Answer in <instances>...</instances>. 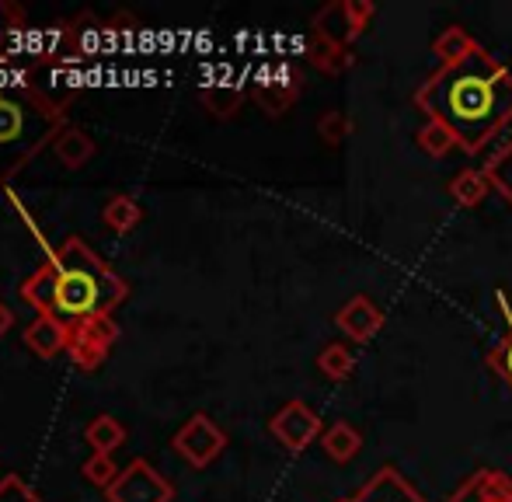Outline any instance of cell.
Masks as SVG:
<instances>
[{
	"label": "cell",
	"mask_w": 512,
	"mask_h": 502,
	"mask_svg": "<svg viewBox=\"0 0 512 502\" xmlns=\"http://www.w3.org/2000/svg\"><path fill=\"white\" fill-rule=\"evenodd\" d=\"M415 143H418V150H422V154H429V157H446L453 147H457L453 133L439 123V119H425L422 129L415 133Z\"/></svg>",
	"instance_id": "24"
},
{
	"label": "cell",
	"mask_w": 512,
	"mask_h": 502,
	"mask_svg": "<svg viewBox=\"0 0 512 502\" xmlns=\"http://www.w3.org/2000/svg\"><path fill=\"white\" fill-rule=\"evenodd\" d=\"M67 332H70V339L95 342V346H102V349H112L115 339H119V325H115L112 314H91V318H81V321H67Z\"/></svg>",
	"instance_id": "16"
},
{
	"label": "cell",
	"mask_w": 512,
	"mask_h": 502,
	"mask_svg": "<svg viewBox=\"0 0 512 502\" xmlns=\"http://www.w3.org/2000/svg\"><path fill=\"white\" fill-rule=\"evenodd\" d=\"M317 133H321V140H324V143H331V147H338V143H342V140H349V133H352V119L345 116V112L331 109V112H324V116L317 119Z\"/></svg>",
	"instance_id": "28"
},
{
	"label": "cell",
	"mask_w": 512,
	"mask_h": 502,
	"mask_svg": "<svg viewBox=\"0 0 512 502\" xmlns=\"http://www.w3.org/2000/svg\"><path fill=\"white\" fill-rule=\"evenodd\" d=\"M84 440H88V447H95V454H112L126 440V426L115 415H95L84 429Z\"/></svg>",
	"instance_id": "20"
},
{
	"label": "cell",
	"mask_w": 512,
	"mask_h": 502,
	"mask_svg": "<svg viewBox=\"0 0 512 502\" xmlns=\"http://www.w3.org/2000/svg\"><path fill=\"white\" fill-rule=\"evenodd\" d=\"M269 433L276 436V440L283 443L286 450L300 454V450H307L314 440H321L324 422H321V415H317L314 408L307 405V401L293 398V401H286V405L269 419Z\"/></svg>",
	"instance_id": "6"
},
{
	"label": "cell",
	"mask_w": 512,
	"mask_h": 502,
	"mask_svg": "<svg viewBox=\"0 0 512 502\" xmlns=\"http://www.w3.org/2000/svg\"><path fill=\"white\" fill-rule=\"evenodd\" d=\"M0 502H42V499L21 475H4L0 478Z\"/></svg>",
	"instance_id": "30"
},
{
	"label": "cell",
	"mask_w": 512,
	"mask_h": 502,
	"mask_svg": "<svg viewBox=\"0 0 512 502\" xmlns=\"http://www.w3.org/2000/svg\"><path fill=\"white\" fill-rule=\"evenodd\" d=\"M21 300L35 307V314H56V262H42L32 276L21 283Z\"/></svg>",
	"instance_id": "12"
},
{
	"label": "cell",
	"mask_w": 512,
	"mask_h": 502,
	"mask_svg": "<svg viewBox=\"0 0 512 502\" xmlns=\"http://www.w3.org/2000/svg\"><path fill=\"white\" fill-rule=\"evenodd\" d=\"M102 220H105L108 231L129 234V231H133V227L143 220V210H140V203H136V199H129V196H112V199L105 203V210H102Z\"/></svg>",
	"instance_id": "22"
},
{
	"label": "cell",
	"mask_w": 512,
	"mask_h": 502,
	"mask_svg": "<svg viewBox=\"0 0 512 502\" xmlns=\"http://www.w3.org/2000/svg\"><path fill=\"white\" fill-rule=\"evenodd\" d=\"M495 304H499L502 318H506L509 325V335L506 339H499L492 349H488V367H492V374L502 380V384L512 391V307H509V297L506 290H495Z\"/></svg>",
	"instance_id": "15"
},
{
	"label": "cell",
	"mask_w": 512,
	"mask_h": 502,
	"mask_svg": "<svg viewBox=\"0 0 512 502\" xmlns=\"http://www.w3.org/2000/svg\"><path fill=\"white\" fill-rule=\"evenodd\" d=\"M11 325H14V314H11V307H7V304H0V335H7V332H11Z\"/></svg>",
	"instance_id": "31"
},
{
	"label": "cell",
	"mask_w": 512,
	"mask_h": 502,
	"mask_svg": "<svg viewBox=\"0 0 512 502\" xmlns=\"http://www.w3.org/2000/svg\"><path fill=\"white\" fill-rule=\"evenodd\" d=\"M317 370L328 380H349L356 370V356L345 342H328V346L317 353Z\"/></svg>",
	"instance_id": "23"
},
{
	"label": "cell",
	"mask_w": 512,
	"mask_h": 502,
	"mask_svg": "<svg viewBox=\"0 0 512 502\" xmlns=\"http://www.w3.org/2000/svg\"><path fill=\"white\" fill-rule=\"evenodd\" d=\"M478 46L481 42L474 39L464 25H450L432 39V56H439L443 63H457V60H464V56H471Z\"/></svg>",
	"instance_id": "17"
},
{
	"label": "cell",
	"mask_w": 512,
	"mask_h": 502,
	"mask_svg": "<svg viewBox=\"0 0 512 502\" xmlns=\"http://www.w3.org/2000/svg\"><path fill=\"white\" fill-rule=\"evenodd\" d=\"M63 129V112L49 109L28 88V77L0 84V182H11Z\"/></svg>",
	"instance_id": "3"
},
{
	"label": "cell",
	"mask_w": 512,
	"mask_h": 502,
	"mask_svg": "<svg viewBox=\"0 0 512 502\" xmlns=\"http://www.w3.org/2000/svg\"><path fill=\"white\" fill-rule=\"evenodd\" d=\"M297 95H300V77L293 74V70H290V77H286V81L269 77V81H262V84H255V88H251V98L262 105L265 116H283V112L297 102Z\"/></svg>",
	"instance_id": "13"
},
{
	"label": "cell",
	"mask_w": 512,
	"mask_h": 502,
	"mask_svg": "<svg viewBox=\"0 0 512 502\" xmlns=\"http://www.w3.org/2000/svg\"><path fill=\"white\" fill-rule=\"evenodd\" d=\"M84 478H88L91 485H98V489H112V482L119 478V471L122 468H115V461H112V454H91L88 461H84Z\"/></svg>",
	"instance_id": "26"
},
{
	"label": "cell",
	"mask_w": 512,
	"mask_h": 502,
	"mask_svg": "<svg viewBox=\"0 0 512 502\" xmlns=\"http://www.w3.org/2000/svg\"><path fill=\"white\" fill-rule=\"evenodd\" d=\"M199 98H203V105L209 109V116L230 119L237 109H241L244 91L241 88H227V84H216V88H203V91H199Z\"/></svg>",
	"instance_id": "25"
},
{
	"label": "cell",
	"mask_w": 512,
	"mask_h": 502,
	"mask_svg": "<svg viewBox=\"0 0 512 502\" xmlns=\"http://www.w3.org/2000/svg\"><path fill=\"white\" fill-rule=\"evenodd\" d=\"M488 189H492V185H488L485 171H478V168L457 171V175H453V182H450L453 203L464 206V210H474V206H481V199L488 196Z\"/></svg>",
	"instance_id": "19"
},
{
	"label": "cell",
	"mask_w": 512,
	"mask_h": 502,
	"mask_svg": "<svg viewBox=\"0 0 512 502\" xmlns=\"http://www.w3.org/2000/svg\"><path fill=\"white\" fill-rule=\"evenodd\" d=\"M310 60H314V67L324 70V74H342V70L352 63V53H342V49H331V46H324V42H314Z\"/></svg>",
	"instance_id": "29"
},
{
	"label": "cell",
	"mask_w": 512,
	"mask_h": 502,
	"mask_svg": "<svg viewBox=\"0 0 512 502\" xmlns=\"http://www.w3.org/2000/svg\"><path fill=\"white\" fill-rule=\"evenodd\" d=\"M70 349V360L77 363V370H84V374H91V370H98L102 363L108 360V349L95 346V342H84V339H70L67 342Z\"/></svg>",
	"instance_id": "27"
},
{
	"label": "cell",
	"mask_w": 512,
	"mask_h": 502,
	"mask_svg": "<svg viewBox=\"0 0 512 502\" xmlns=\"http://www.w3.org/2000/svg\"><path fill=\"white\" fill-rule=\"evenodd\" d=\"M446 502H512V478L499 468H478Z\"/></svg>",
	"instance_id": "10"
},
{
	"label": "cell",
	"mask_w": 512,
	"mask_h": 502,
	"mask_svg": "<svg viewBox=\"0 0 512 502\" xmlns=\"http://www.w3.org/2000/svg\"><path fill=\"white\" fill-rule=\"evenodd\" d=\"M387 314L384 307L377 304L373 297H366V293H356V297H349L342 304V311L335 314V328L345 335L349 342H370L380 335V328H384Z\"/></svg>",
	"instance_id": "7"
},
{
	"label": "cell",
	"mask_w": 512,
	"mask_h": 502,
	"mask_svg": "<svg viewBox=\"0 0 512 502\" xmlns=\"http://www.w3.org/2000/svg\"><path fill=\"white\" fill-rule=\"evenodd\" d=\"M310 28H314V42H324V46H331V49H342V53H349L352 42L363 35V28H359L356 18H352L349 0H331V4H324L321 11L310 18Z\"/></svg>",
	"instance_id": "8"
},
{
	"label": "cell",
	"mask_w": 512,
	"mask_h": 502,
	"mask_svg": "<svg viewBox=\"0 0 512 502\" xmlns=\"http://www.w3.org/2000/svg\"><path fill=\"white\" fill-rule=\"evenodd\" d=\"M338 502H352V499H338Z\"/></svg>",
	"instance_id": "32"
},
{
	"label": "cell",
	"mask_w": 512,
	"mask_h": 502,
	"mask_svg": "<svg viewBox=\"0 0 512 502\" xmlns=\"http://www.w3.org/2000/svg\"><path fill=\"white\" fill-rule=\"evenodd\" d=\"M105 496L108 502H171L175 499V485H171L147 457H133V461L119 471V478H115Z\"/></svg>",
	"instance_id": "4"
},
{
	"label": "cell",
	"mask_w": 512,
	"mask_h": 502,
	"mask_svg": "<svg viewBox=\"0 0 512 502\" xmlns=\"http://www.w3.org/2000/svg\"><path fill=\"white\" fill-rule=\"evenodd\" d=\"M53 150H56V157H60L67 168H84V164L95 157V140H91L84 129H74V126H67L60 136H56V143H53Z\"/></svg>",
	"instance_id": "18"
},
{
	"label": "cell",
	"mask_w": 512,
	"mask_h": 502,
	"mask_svg": "<svg viewBox=\"0 0 512 502\" xmlns=\"http://www.w3.org/2000/svg\"><path fill=\"white\" fill-rule=\"evenodd\" d=\"M485 178H488V185H492L495 192H499L502 199L512 206V140L509 143H502L499 150H495L492 157L485 161Z\"/></svg>",
	"instance_id": "21"
},
{
	"label": "cell",
	"mask_w": 512,
	"mask_h": 502,
	"mask_svg": "<svg viewBox=\"0 0 512 502\" xmlns=\"http://www.w3.org/2000/svg\"><path fill=\"white\" fill-rule=\"evenodd\" d=\"M425 119H439L464 154H481L512 123V70L485 46L457 63H439L415 88Z\"/></svg>",
	"instance_id": "1"
},
{
	"label": "cell",
	"mask_w": 512,
	"mask_h": 502,
	"mask_svg": "<svg viewBox=\"0 0 512 502\" xmlns=\"http://www.w3.org/2000/svg\"><path fill=\"white\" fill-rule=\"evenodd\" d=\"M171 447L182 461H189L192 468H209L216 457L227 447V433L209 419L206 412H196L175 436H171Z\"/></svg>",
	"instance_id": "5"
},
{
	"label": "cell",
	"mask_w": 512,
	"mask_h": 502,
	"mask_svg": "<svg viewBox=\"0 0 512 502\" xmlns=\"http://www.w3.org/2000/svg\"><path fill=\"white\" fill-rule=\"evenodd\" d=\"M321 447L324 454L331 457L335 464H349L352 457L363 450V436H359V429L352 426V422H331L328 429L321 433Z\"/></svg>",
	"instance_id": "14"
},
{
	"label": "cell",
	"mask_w": 512,
	"mask_h": 502,
	"mask_svg": "<svg viewBox=\"0 0 512 502\" xmlns=\"http://www.w3.org/2000/svg\"><path fill=\"white\" fill-rule=\"evenodd\" d=\"M56 262V314L67 321H81L91 314H112L122 300L129 297V283L105 265L91 251L84 238H67L60 251L53 255Z\"/></svg>",
	"instance_id": "2"
},
{
	"label": "cell",
	"mask_w": 512,
	"mask_h": 502,
	"mask_svg": "<svg viewBox=\"0 0 512 502\" xmlns=\"http://www.w3.org/2000/svg\"><path fill=\"white\" fill-rule=\"evenodd\" d=\"M352 502H425V496L394 468V464H384V468L373 471L370 482L359 485Z\"/></svg>",
	"instance_id": "9"
},
{
	"label": "cell",
	"mask_w": 512,
	"mask_h": 502,
	"mask_svg": "<svg viewBox=\"0 0 512 502\" xmlns=\"http://www.w3.org/2000/svg\"><path fill=\"white\" fill-rule=\"evenodd\" d=\"M70 342L67 321H60L56 314H39L32 325L25 328V346L42 360H53L56 353H63Z\"/></svg>",
	"instance_id": "11"
}]
</instances>
